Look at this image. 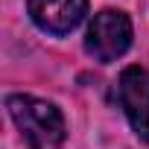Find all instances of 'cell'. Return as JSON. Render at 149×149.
Wrapping results in <instances>:
<instances>
[{
	"label": "cell",
	"mask_w": 149,
	"mask_h": 149,
	"mask_svg": "<svg viewBox=\"0 0 149 149\" xmlns=\"http://www.w3.org/2000/svg\"><path fill=\"white\" fill-rule=\"evenodd\" d=\"M88 15V0H29V18L50 35L73 32Z\"/></svg>",
	"instance_id": "obj_4"
},
{
	"label": "cell",
	"mask_w": 149,
	"mask_h": 149,
	"mask_svg": "<svg viewBox=\"0 0 149 149\" xmlns=\"http://www.w3.org/2000/svg\"><path fill=\"white\" fill-rule=\"evenodd\" d=\"M132 44V21L129 15L123 12H114V9H105L100 15H94L91 26H88V35H85V50L108 64L114 58H120Z\"/></svg>",
	"instance_id": "obj_2"
},
{
	"label": "cell",
	"mask_w": 149,
	"mask_h": 149,
	"mask_svg": "<svg viewBox=\"0 0 149 149\" xmlns=\"http://www.w3.org/2000/svg\"><path fill=\"white\" fill-rule=\"evenodd\" d=\"M6 108L32 149H61L64 120L53 102L29 97V94H12L6 100Z\"/></svg>",
	"instance_id": "obj_1"
},
{
	"label": "cell",
	"mask_w": 149,
	"mask_h": 149,
	"mask_svg": "<svg viewBox=\"0 0 149 149\" xmlns=\"http://www.w3.org/2000/svg\"><path fill=\"white\" fill-rule=\"evenodd\" d=\"M117 94H120V105H123L134 134L149 143V70H143L137 64L126 67L120 73Z\"/></svg>",
	"instance_id": "obj_3"
}]
</instances>
